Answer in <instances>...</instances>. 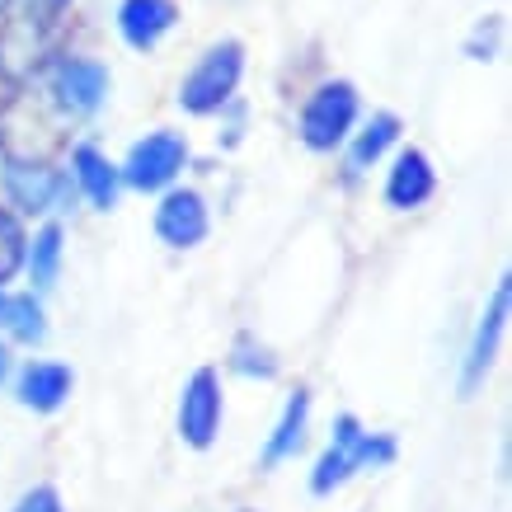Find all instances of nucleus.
Segmentation results:
<instances>
[{
  "label": "nucleus",
  "instance_id": "6ab92c4d",
  "mask_svg": "<svg viewBox=\"0 0 512 512\" xmlns=\"http://www.w3.org/2000/svg\"><path fill=\"white\" fill-rule=\"evenodd\" d=\"M231 367H235L240 376H264V381H273V376H278V362H273V353H268L264 343H254L249 334L235 343Z\"/></svg>",
  "mask_w": 512,
  "mask_h": 512
},
{
  "label": "nucleus",
  "instance_id": "1a4fd4ad",
  "mask_svg": "<svg viewBox=\"0 0 512 512\" xmlns=\"http://www.w3.org/2000/svg\"><path fill=\"white\" fill-rule=\"evenodd\" d=\"M503 325H508V278L494 287V301H489V311H484L480 329H475V343H470V353H466V372H461V390H466V395H475V386L484 381V372L494 367Z\"/></svg>",
  "mask_w": 512,
  "mask_h": 512
},
{
  "label": "nucleus",
  "instance_id": "a211bd4d",
  "mask_svg": "<svg viewBox=\"0 0 512 512\" xmlns=\"http://www.w3.org/2000/svg\"><path fill=\"white\" fill-rule=\"evenodd\" d=\"M24 249H29V235H24L19 217L10 207H0V282H10L24 268Z\"/></svg>",
  "mask_w": 512,
  "mask_h": 512
},
{
  "label": "nucleus",
  "instance_id": "aec40b11",
  "mask_svg": "<svg viewBox=\"0 0 512 512\" xmlns=\"http://www.w3.org/2000/svg\"><path fill=\"white\" fill-rule=\"evenodd\" d=\"M71 10V0H24V29L29 33H47L57 29V19Z\"/></svg>",
  "mask_w": 512,
  "mask_h": 512
},
{
  "label": "nucleus",
  "instance_id": "6e6552de",
  "mask_svg": "<svg viewBox=\"0 0 512 512\" xmlns=\"http://www.w3.org/2000/svg\"><path fill=\"white\" fill-rule=\"evenodd\" d=\"M156 235L170 249H193L207 235V202L193 188H174L156 207Z\"/></svg>",
  "mask_w": 512,
  "mask_h": 512
},
{
  "label": "nucleus",
  "instance_id": "5701e85b",
  "mask_svg": "<svg viewBox=\"0 0 512 512\" xmlns=\"http://www.w3.org/2000/svg\"><path fill=\"white\" fill-rule=\"evenodd\" d=\"M5 10H10V0H0V15H5Z\"/></svg>",
  "mask_w": 512,
  "mask_h": 512
},
{
  "label": "nucleus",
  "instance_id": "f257e3e1",
  "mask_svg": "<svg viewBox=\"0 0 512 512\" xmlns=\"http://www.w3.org/2000/svg\"><path fill=\"white\" fill-rule=\"evenodd\" d=\"M395 461V437L386 433H362V423L353 414H339L334 423V447L320 456V466L311 475V494H329V489H339L348 475L367 466H390Z\"/></svg>",
  "mask_w": 512,
  "mask_h": 512
},
{
  "label": "nucleus",
  "instance_id": "9d476101",
  "mask_svg": "<svg viewBox=\"0 0 512 512\" xmlns=\"http://www.w3.org/2000/svg\"><path fill=\"white\" fill-rule=\"evenodd\" d=\"M174 0H123L118 5V33H123L127 47H137V52H151V47L174 29Z\"/></svg>",
  "mask_w": 512,
  "mask_h": 512
},
{
  "label": "nucleus",
  "instance_id": "20e7f679",
  "mask_svg": "<svg viewBox=\"0 0 512 512\" xmlns=\"http://www.w3.org/2000/svg\"><path fill=\"white\" fill-rule=\"evenodd\" d=\"M184 160H188V141L179 132H151L146 141L132 146V156H127V165L118 174H123V184L141 188V193H156V188L174 184Z\"/></svg>",
  "mask_w": 512,
  "mask_h": 512
},
{
  "label": "nucleus",
  "instance_id": "0eeeda50",
  "mask_svg": "<svg viewBox=\"0 0 512 512\" xmlns=\"http://www.w3.org/2000/svg\"><path fill=\"white\" fill-rule=\"evenodd\" d=\"M221 428V381L217 372H198L179 400V437L188 447H212Z\"/></svg>",
  "mask_w": 512,
  "mask_h": 512
},
{
  "label": "nucleus",
  "instance_id": "f8f14e48",
  "mask_svg": "<svg viewBox=\"0 0 512 512\" xmlns=\"http://www.w3.org/2000/svg\"><path fill=\"white\" fill-rule=\"evenodd\" d=\"M71 386H76V376H71L66 362H29L19 372V404H29L38 414H52V409L66 404Z\"/></svg>",
  "mask_w": 512,
  "mask_h": 512
},
{
  "label": "nucleus",
  "instance_id": "f03ea898",
  "mask_svg": "<svg viewBox=\"0 0 512 512\" xmlns=\"http://www.w3.org/2000/svg\"><path fill=\"white\" fill-rule=\"evenodd\" d=\"M240 71H245V47L226 38V43L207 47L202 62L193 66V76L179 85V104L188 113H217L231 104L235 85H240Z\"/></svg>",
  "mask_w": 512,
  "mask_h": 512
},
{
  "label": "nucleus",
  "instance_id": "7ed1b4c3",
  "mask_svg": "<svg viewBox=\"0 0 512 512\" xmlns=\"http://www.w3.org/2000/svg\"><path fill=\"white\" fill-rule=\"evenodd\" d=\"M357 123V90L348 80H325L301 109V141L311 151H334Z\"/></svg>",
  "mask_w": 512,
  "mask_h": 512
},
{
  "label": "nucleus",
  "instance_id": "39448f33",
  "mask_svg": "<svg viewBox=\"0 0 512 512\" xmlns=\"http://www.w3.org/2000/svg\"><path fill=\"white\" fill-rule=\"evenodd\" d=\"M109 94V66L90 62V57H62L52 66V99L57 109L71 113V118H85L104 104Z\"/></svg>",
  "mask_w": 512,
  "mask_h": 512
},
{
  "label": "nucleus",
  "instance_id": "9b49d317",
  "mask_svg": "<svg viewBox=\"0 0 512 512\" xmlns=\"http://www.w3.org/2000/svg\"><path fill=\"white\" fill-rule=\"evenodd\" d=\"M433 188H437L433 160L423 156V151H404L386 179V202L395 212H414V207H423V202L433 198Z\"/></svg>",
  "mask_w": 512,
  "mask_h": 512
},
{
  "label": "nucleus",
  "instance_id": "f3484780",
  "mask_svg": "<svg viewBox=\"0 0 512 512\" xmlns=\"http://www.w3.org/2000/svg\"><path fill=\"white\" fill-rule=\"evenodd\" d=\"M0 329L15 334L19 343H38L47 334L43 306H38L33 296H5V301H0Z\"/></svg>",
  "mask_w": 512,
  "mask_h": 512
},
{
  "label": "nucleus",
  "instance_id": "4468645a",
  "mask_svg": "<svg viewBox=\"0 0 512 512\" xmlns=\"http://www.w3.org/2000/svg\"><path fill=\"white\" fill-rule=\"evenodd\" d=\"M306 419H311V395L296 390L292 400H287V409H282V423L273 428V437H268L264 466H278V461H287V456L301 451V442H306Z\"/></svg>",
  "mask_w": 512,
  "mask_h": 512
},
{
  "label": "nucleus",
  "instance_id": "2eb2a0df",
  "mask_svg": "<svg viewBox=\"0 0 512 512\" xmlns=\"http://www.w3.org/2000/svg\"><path fill=\"white\" fill-rule=\"evenodd\" d=\"M395 137H400V118H395V113H376L372 123L362 127V132H357V141H353V156H348L353 174H362L367 165H376V160L395 146Z\"/></svg>",
  "mask_w": 512,
  "mask_h": 512
},
{
  "label": "nucleus",
  "instance_id": "ddd939ff",
  "mask_svg": "<svg viewBox=\"0 0 512 512\" xmlns=\"http://www.w3.org/2000/svg\"><path fill=\"white\" fill-rule=\"evenodd\" d=\"M71 170H76V184L85 188V198H90L99 212L118 207V184H123V174L113 170L104 151H94V146H76V151H71Z\"/></svg>",
  "mask_w": 512,
  "mask_h": 512
},
{
  "label": "nucleus",
  "instance_id": "412c9836",
  "mask_svg": "<svg viewBox=\"0 0 512 512\" xmlns=\"http://www.w3.org/2000/svg\"><path fill=\"white\" fill-rule=\"evenodd\" d=\"M15 512H62V498H57V489H29V494L15 503Z\"/></svg>",
  "mask_w": 512,
  "mask_h": 512
},
{
  "label": "nucleus",
  "instance_id": "4be33fe9",
  "mask_svg": "<svg viewBox=\"0 0 512 512\" xmlns=\"http://www.w3.org/2000/svg\"><path fill=\"white\" fill-rule=\"evenodd\" d=\"M5 367H10V362H5V348H0V376H5Z\"/></svg>",
  "mask_w": 512,
  "mask_h": 512
},
{
  "label": "nucleus",
  "instance_id": "dca6fc26",
  "mask_svg": "<svg viewBox=\"0 0 512 512\" xmlns=\"http://www.w3.org/2000/svg\"><path fill=\"white\" fill-rule=\"evenodd\" d=\"M24 264H29L33 287H52L57 282V264H62V226L57 221L33 235V245L24 249Z\"/></svg>",
  "mask_w": 512,
  "mask_h": 512
},
{
  "label": "nucleus",
  "instance_id": "423d86ee",
  "mask_svg": "<svg viewBox=\"0 0 512 512\" xmlns=\"http://www.w3.org/2000/svg\"><path fill=\"white\" fill-rule=\"evenodd\" d=\"M0 184L10 193L19 212H57V202L66 198V179L57 170H47L38 160H5Z\"/></svg>",
  "mask_w": 512,
  "mask_h": 512
}]
</instances>
